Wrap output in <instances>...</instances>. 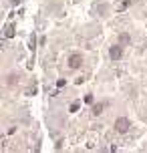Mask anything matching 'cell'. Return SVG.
<instances>
[{
    "label": "cell",
    "instance_id": "cell-1",
    "mask_svg": "<svg viewBox=\"0 0 147 153\" xmlns=\"http://www.w3.org/2000/svg\"><path fill=\"white\" fill-rule=\"evenodd\" d=\"M83 62H85V56L81 53H71L69 54V59H67V65H69V69L71 71H77L83 67Z\"/></svg>",
    "mask_w": 147,
    "mask_h": 153
},
{
    "label": "cell",
    "instance_id": "cell-2",
    "mask_svg": "<svg viewBox=\"0 0 147 153\" xmlns=\"http://www.w3.org/2000/svg\"><path fill=\"white\" fill-rule=\"evenodd\" d=\"M113 127H115L117 133H127V131L131 129V121H129L127 117H117V119H115V125H113Z\"/></svg>",
    "mask_w": 147,
    "mask_h": 153
},
{
    "label": "cell",
    "instance_id": "cell-3",
    "mask_svg": "<svg viewBox=\"0 0 147 153\" xmlns=\"http://www.w3.org/2000/svg\"><path fill=\"white\" fill-rule=\"evenodd\" d=\"M123 48L125 46L121 45V42L109 46V59H111V61H121V59H123Z\"/></svg>",
    "mask_w": 147,
    "mask_h": 153
},
{
    "label": "cell",
    "instance_id": "cell-4",
    "mask_svg": "<svg viewBox=\"0 0 147 153\" xmlns=\"http://www.w3.org/2000/svg\"><path fill=\"white\" fill-rule=\"evenodd\" d=\"M105 107H107V103H103V101H99V103H93V107H91V113H93L95 117H99V115L105 111Z\"/></svg>",
    "mask_w": 147,
    "mask_h": 153
},
{
    "label": "cell",
    "instance_id": "cell-5",
    "mask_svg": "<svg viewBox=\"0 0 147 153\" xmlns=\"http://www.w3.org/2000/svg\"><path fill=\"white\" fill-rule=\"evenodd\" d=\"M117 40H119L123 46H129V45H131V34H129V32H121Z\"/></svg>",
    "mask_w": 147,
    "mask_h": 153
},
{
    "label": "cell",
    "instance_id": "cell-6",
    "mask_svg": "<svg viewBox=\"0 0 147 153\" xmlns=\"http://www.w3.org/2000/svg\"><path fill=\"white\" fill-rule=\"evenodd\" d=\"M4 79H6V85H8V87H14V85L18 83V75H16V73H10V75L4 76Z\"/></svg>",
    "mask_w": 147,
    "mask_h": 153
},
{
    "label": "cell",
    "instance_id": "cell-7",
    "mask_svg": "<svg viewBox=\"0 0 147 153\" xmlns=\"http://www.w3.org/2000/svg\"><path fill=\"white\" fill-rule=\"evenodd\" d=\"M95 10L99 12V16H107L109 14V4H97Z\"/></svg>",
    "mask_w": 147,
    "mask_h": 153
},
{
    "label": "cell",
    "instance_id": "cell-8",
    "mask_svg": "<svg viewBox=\"0 0 147 153\" xmlns=\"http://www.w3.org/2000/svg\"><path fill=\"white\" fill-rule=\"evenodd\" d=\"M83 101H85V103H87V105H93V95H91V93H89V95H85V97H83Z\"/></svg>",
    "mask_w": 147,
    "mask_h": 153
},
{
    "label": "cell",
    "instance_id": "cell-9",
    "mask_svg": "<svg viewBox=\"0 0 147 153\" xmlns=\"http://www.w3.org/2000/svg\"><path fill=\"white\" fill-rule=\"evenodd\" d=\"M4 30H6V36H12V34H14V26H12V24H8Z\"/></svg>",
    "mask_w": 147,
    "mask_h": 153
},
{
    "label": "cell",
    "instance_id": "cell-10",
    "mask_svg": "<svg viewBox=\"0 0 147 153\" xmlns=\"http://www.w3.org/2000/svg\"><path fill=\"white\" fill-rule=\"evenodd\" d=\"M77 109H79V103H73V105H71V113H75Z\"/></svg>",
    "mask_w": 147,
    "mask_h": 153
}]
</instances>
